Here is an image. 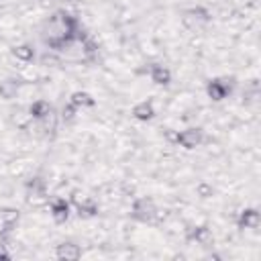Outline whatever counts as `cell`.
I'll return each mask as SVG.
<instances>
[{
    "label": "cell",
    "mask_w": 261,
    "mask_h": 261,
    "mask_svg": "<svg viewBox=\"0 0 261 261\" xmlns=\"http://www.w3.org/2000/svg\"><path fill=\"white\" fill-rule=\"evenodd\" d=\"M69 102H71L75 108H94V106H96V98H94L90 92H84V90L71 92Z\"/></svg>",
    "instance_id": "cell-12"
},
{
    "label": "cell",
    "mask_w": 261,
    "mask_h": 261,
    "mask_svg": "<svg viewBox=\"0 0 261 261\" xmlns=\"http://www.w3.org/2000/svg\"><path fill=\"white\" fill-rule=\"evenodd\" d=\"M212 194H214V188H212L210 184L202 181V184H198V186H196V196H198V198L206 200V198H212Z\"/></svg>",
    "instance_id": "cell-17"
},
{
    "label": "cell",
    "mask_w": 261,
    "mask_h": 261,
    "mask_svg": "<svg viewBox=\"0 0 261 261\" xmlns=\"http://www.w3.org/2000/svg\"><path fill=\"white\" fill-rule=\"evenodd\" d=\"M0 259H10V253L6 251V245L0 243Z\"/></svg>",
    "instance_id": "cell-19"
},
{
    "label": "cell",
    "mask_w": 261,
    "mask_h": 261,
    "mask_svg": "<svg viewBox=\"0 0 261 261\" xmlns=\"http://www.w3.org/2000/svg\"><path fill=\"white\" fill-rule=\"evenodd\" d=\"M18 94V82L16 80H4L0 82V98L2 100H12Z\"/></svg>",
    "instance_id": "cell-16"
},
{
    "label": "cell",
    "mask_w": 261,
    "mask_h": 261,
    "mask_svg": "<svg viewBox=\"0 0 261 261\" xmlns=\"http://www.w3.org/2000/svg\"><path fill=\"white\" fill-rule=\"evenodd\" d=\"M261 222V214L257 208H245L239 212V218H237V226L241 230H253L257 228Z\"/></svg>",
    "instance_id": "cell-4"
},
{
    "label": "cell",
    "mask_w": 261,
    "mask_h": 261,
    "mask_svg": "<svg viewBox=\"0 0 261 261\" xmlns=\"http://www.w3.org/2000/svg\"><path fill=\"white\" fill-rule=\"evenodd\" d=\"M98 214V204L92 198H86L84 202L77 204V216L80 218H94Z\"/></svg>",
    "instance_id": "cell-15"
},
{
    "label": "cell",
    "mask_w": 261,
    "mask_h": 261,
    "mask_svg": "<svg viewBox=\"0 0 261 261\" xmlns=\"http://www.w3.org/2000/svg\"><path fill=\"white\" fill-rule=\"evenodd\" d=\"M175 143L181 145L184 149H196V147H200L204 143V130L202 128H196V126L186 128V130H179L175 135Z\"/></svg>",
    "instance_id": "cell-2"
},
{
    "label": "cell",
    "mask_w": 261,
    "mask_h": 261,
    "mask_svg": "<svg viewBox=\"0 0 261 261\" xmlns=\"http://www.w3.org/2000/svg\"><path fill=\"white\" fill-rule=\"evenodd\" d=\"M133 116L141 122H147V120H153L155 118V106L151 100H141L133 106Z\"/></svg>",
    "instance_id": "cell-9"
},
{
    "label": "cell",
    "mask_w": 261,
    "mask_h": 261,
    "mask_svg": "<svg viewBox=\"0 0 261 261\" xmlns=\"http://www.w3.org/2000/svg\"><path fill=\"white\" fill-rule=\"evenodd\" d=\"M230 92H232V84H228V80H224V77H214L206 84V94L214 102L224 100Z\"/></svg>",
    "instance_id": "cell-3"
},
{
    "label": "cell",
    "mask_w": 261,
    "mask_h": 261,
    "mask_svg": "<svg viewBox=\"0 0 261 261\" xmlns=\"http://www.w3.org/2000/svg\"><path fill=\"white\" fill-rule=\"evenodd\" d=\"M49 212H51V218L57 224H63V222H67V218L71 214V206H69V202L65 198H55L51 202V206H49Z\"/></svg>",
    "instance_id": "cell-5"
},
{
    "label": "cell",
    "mask_w": 261,
    "mask_h": 261,
    "mask_svg": "<svg viewBox=\"0 0 261 261\" xmlns=\"http://www.w3.org/2000/svg\"><path fill=\"white\" fill-rule=\"evenodd\" d=\"M186 239L190 243H198V245H210L214 241L212 237V230L206 226V224H198V226H190L186 230Z\"/></svg>",
    "instance_id": "cell-6"
},
{
    "label": "cell",
    "mask_w": 261,
    "mask_h": 261,
    "mask_svg": "<svg viewBox=\"0 0 261 261\" xmlns=\"http://www.w3.org/2000/svg\"><path fill=\"white\" fill-rule=\"evenodd\" d=\"M55 255H57L59 261H77L82 257V247L71 243V241H63V243L57 245Z\"/></svg>",
    "instance_id": "cell-7"
},
{
    "label": "cell",
    "mask_w": 261,
    "mask_h": 261,
    "mask_svg": "<svg viewBox=\"0 0 261 261\" xmlns=\"http://www.w3.org/2000/svg\"><path fill=\"white\" fill-rule=\"evenodd\" d=\"M208 20H210V14H208V10L202 8V6H198V8H190V10L184 12V22H186L188 27L206 24Z\"/></svg>",
    "instance_id": "cell-8"
},
{
    "label": "cell",
    "mask_w": 261,
    "mask_h": 261,
    "mask_svg": "<svg viewBox=\"0 0 261 261\" xmlns=\"http://www.w3.org/2000/svg\"><path fill=\"white\" fill-rule=\"evenodd\" d=\"M130 216H133V220L143 222V224L153 222L155 216H157V206H155V202H153L149 196H141V198H137V200L133 202Z\"/></svg>",
    "instance_id": "cell-1"
},
{
    "label": "cell",
    "mask_w": 261,
    "mask_h": 261,
    "mask_svg": "<svg viewBox=\"0 0 261 261\" xmlns=\"http://www.w3.org/2000/svg\"><path fill=\"white\" fill-rule=\"evenodd\" d=\"M10 51H12V55H14L18 61H24V63H29V61L35 59V49H33L31 45H27V43H22V45H14Z\"/></svg>",
    "instance_id": "cell-14"
},
{
    "label": "cell",
    "mask_w": 261,
    "mask_h": 261,
    "mask_svg": "<svg viewBox=\"0 0 261 261\" xmlns=\"http://www.w3.org/2000/svg\"><path fill=\"white\" fill-rule=\"evenodd\" d=\"M29 114L35 118V120H45L51 116V104L47 100H35L31 106H29Z\"/></svg>",
    "instance_id": "cell-13"
},
{
    "label": "cell",
    "mask_w": 261,
    "mask_h": 261,
    "mask_svg": "<svg viewBox=\"0 0 261 261\" xmlns=\"http://www.w3.org/2000/svg\"><path fill=\"white\" fill-rule=\"evenodd\" d=\"M75 112H77V108L69 102V104H65V106L61 108V118H63L65 122H71V120H75Z\"/></svg>",
    "instance_id": "cell-18"
},
{
    "label": "cell",
    "mask_w": 261,
    "mask_h": 261,
    "mask_svg": "<svg viewBox=\"0 0 261 261\" xmlns=\"http://www.w3.org/2000/svg\"><path fill=\"white\" fill-rule=\"evenodd\" d=\"M149 77H151V82L157 84V86H167V84L171 82V71H169L165 65L155 63V65L149 67Z\"/></svg>",
    "instance_id": "cell-11"
},
{
    "label": "cell",
    "mask_w": 261,
    "mask_h": 261,
    "mask_svg": "<svg viewBox=\"0 0 261 261\" xmlns=\"http://www.w3.org/2000/svg\"><path fill=\"white\" fill-rule=\"evenodd\" d=\"M18 220H20V212L16 208H12V206L0 208V222L4 226V232H10L18 224Z\"/></svg>",
    "instance_id": "cell-10"
}]
</instances>
